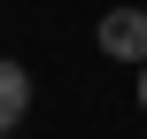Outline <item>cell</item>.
<instances>
[{
	"label": "cell",
	"instance_id": "6da1fadb",
	"mask_svg": "<svg viewBox=\"0 0 147 139\" xmlns=\"http://www.w3.org/2000/svg\"><path fill=\"white\" fill-rule=\"evenodd\" d=\"M101 54L147 62V8H109V15H101Z\"/></svg>",
	"mask_w": 147,
	"mask_h": 139
},
{
	"label": "cell",
	"instance_id": "7a4b0ae2",
	"mask_svg": "<svg viewBox=\"0 0 147 139\" xmlns=\"http://www.w3.org/2000/svg\"><path fill=\"white\" fill-rule=\"evenodd\" d=\"M23 116H31V70L0 54V132H16Z\"/></svg>",
	"mask_w": 147,
	"mask_h": 139
},
{
	"label": "cell",
	"instance_id": "3957f363",
	"mask_svg": "<svg viewBox=\"0 0 147 139\" xmlns=\"http://www.w3.org/2000/svg\"><path fill=\"white\" fill-rule=\"evenodd\" d=\"M140 108H147V62H140Z\"/></svg>",
	"mask_w": 147,
	"mask_h": 139
},
{
	"label": "cell",
	"instance_id": "277c9868",
	"mask_svg": "<svg viewBox=\"0 0 147 139\" xmlns=\"http://www.w3.org/2000/svg\"><path fill=\"white\" fill-rule=\"evenodd\" d=\"M0 139H16V132H0Z\"/></svg>",
	"mask_w": 147,
	"mask_h": 139
}]
</instances>
